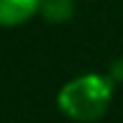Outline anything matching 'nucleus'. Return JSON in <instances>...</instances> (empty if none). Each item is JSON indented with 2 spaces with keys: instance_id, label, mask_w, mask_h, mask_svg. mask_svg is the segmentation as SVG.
<instances>
[{
  "instance_id": "nucleus-1",
  "label": "nucleus",
  "mask_w": 123,
  "mask_h": 123,
  "mask_svg": "<svg viewBox=\"0 0 123 123\" xmlns=\"http://www.w3.org/2000/svg\"><path fill=\"white\" fill-rule=\"evenodd\" d=\"M113 100V78L100 73H86L68 80L58 91V108L63 116L78 123H93L103 118Z\"/></svg>"
},
{
  "instance_id": "nucleus-2",
  "label": "nucleus",
  "mask_w": 123,
  "mask_h": 123,
  "mask_svg": "<svg viewBox=\"0 0 123 123\" xmlns=\"http://www.w3.org/2000/svg\"><path fill=\"white\" fill-rule=\"evenodd\" d=\"M40 10V0H0V28L25 25Z\"/></svg>"
},
{
  "instance_id": "nucleus-3",
  "label": "nucleus",
  "mask_w": 123,
  "mask_h": 123,
  "mask_svg": "<svg viewBox=\"0 0 123 123\" xmlns=\"http://www.w3.org/2000/svg\"><path fill=\"white\" fill-rule=\"evenodd\" d=\"M73 13H75L73 0H40V10H38V15L50 25L68 23L73 18Z\"/></svg>"
}]
</instances>
